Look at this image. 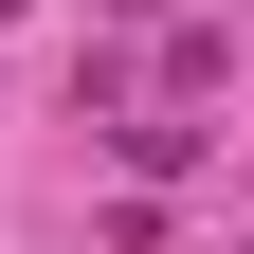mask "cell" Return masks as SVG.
<instances>
[{
    "mask_svg": "<svg viewBox=\"0 0 254 254\" xmlns=\"http://www.w3.org/2000/svg\"><path fill=\"white\" fill-rule=\"evenodd\" d=\"M236 254H254V236H236Z\"/></svg>",
    "mask_w": 254,
    "mask_h": 254,
    "instance_id": "obj_1",
    "label": "cell"
}]
</instances>
